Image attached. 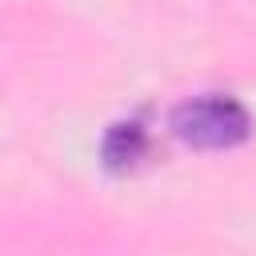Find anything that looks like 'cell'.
Masks as SVG:
<instances>
[{
    "instance_id": "6da1fadb",
    "label": "cell",
    "mask_w": 256,
    "mask_h": 256,
    "mask_svg": "<svg viewBox=\"0 0 256 256\" xmlns=\"http://www.w3.org/2000/svg\"><path fill=\"white\" fill-rule=\"evenodd\" d=\"M172 132L192 148H236L240 140H248L252 120L240 100L212 92V96H196V100L176 104Z\"/></svg>"
},
{
    "instance_id": "7a4b0ae2",
    "label": "cell",
    "mask_w": 256,
    "mask_h": 256,
    "mask_svg": "<svg viewBox=\"0 0 256 256\" xmlns=\"http://www.w3.org/2000/svg\"><path fill=\"white\" fill-rule=\"evenodd\" d=\"M144 152H148V132L140 120H120L108 128V136H104V168L108 172L136 168L144 160Z\"/></svg>"
}]
</instances>
